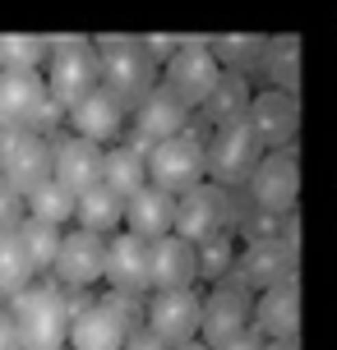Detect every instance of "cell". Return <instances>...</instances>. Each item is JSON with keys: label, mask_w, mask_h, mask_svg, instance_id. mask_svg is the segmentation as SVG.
Masks as SVG:
<instances>
[{"label": "cell", "mask_w": 337, "mask_h": 350, "mask_svg": "<svg viewBox=\"0 0 337 350\" xmlns=\"http://www.w3.org/2000/svg\"><path fill=\"white\" fill-rule=\"evenodd\" d=\"M10 314H14L18 346L23 350H65L70 346L74 309L65 299V286H55V281L23 286L18 295H10Z\"/></svg>", "instance_id": "cell-1"}, {"label": "cell", "mask_w": 337, "mask_h": 350, "mask_svg": "<svg viewBox=\"0 0 337 350\" xmlns=\"http://www.w3.org/2000/svg\"><path fill=\"white\" fill-rule=\"evenodd\" d=\"M139 323H143V299L107 291V299H88L74 309L70 350H125V341Z\"/></svg>", "instance_id": "cell-2"}, {"label": "cell", "mask_w": 337, "mask_h": 350, "mask_svg": "<svg viewBox=\"0 0 337 350\" xmlns=\"http://www.w3.org/2000/svg\"><path fill=\"white\" fill-rule=\"evenodd\" d=\"M42 79H47L51 102L65 106V116H70L88 92L102 88V60H97V51H92L88 42H60V46H51V55H47Z\"/></svg>", "instance_id": "cell-3"}, {"label": "cell", "mask_w": 337, "mask_h": 350, "mask_svg": "<svg viewBox=\"0 0 337 350\" xmlns=\"http://www.w3.org/2000/svg\"><path fill=\"white\" fill-rule=\"evenodd\" d=\"M264 161V139L249 116H236V120H222L217 134L208 139V175L213 185H245L254 166Z\"/></svg>", "instance_id": "cell-4"}, {"label": "cell", "mask_w": 337, "mask_h": 350, "mask_svg": "<svg viewBox=\"0 0 337 350\" xmlns=\"http://www.w3.org/2000/svg\"><path fill=\"white\" fill-rule=\"evenodd\" d=\"M65 116V106L51 102L42 74H0V129H51Z\"/></svg>", "instance_id": "cell-5"}, {"label": "cell", "mask_w": 337, "mask_h": 350, "mask_svg": "<svg viewBox=\"0 0 337 350\" xmlns=\"http://www.w3.org/2000/svg\"><path fill=\"white\" fill-rule=\"evenodd\" d=\"M148 175H153L158 189L176 193V198L190 193L195 185H203V175H208V143L185 129L176 139L148 148Z\"/></svg>", "instance_id": "cell-6"}, {"label": "cell", "mask_w": 337, "mask_h": 350, "mask_svg": "<svg viewBox=\"0 0 337 350\" xmlns=\"http://www.w3.org/2000/svg\"><path fill=\"white\" fill-rule=\"evenodd\" d=\"M254 327V295L240 277L217 281L213 291L203 295V327H199V341H208L213 350H222L227 341H236L240 332Z\"/></svg>", "instance_id": "cell-7"}, {"label": "cell", "mask_w": 337, "mask_h": 350, "mask_svg": "<svg viewBox=\"0 0 337 350\" xmlns=\"http://www.w3.org/2000/svg\"><path fill=\"white\" fill-rule=\"evenodd\" d=\"M97 60H102V88H111L125 106H139L158 88L153 55L139 42H102L97 46Z\"/></svg>", "instance_id": "cell-8"}, {"label": "cell", "mask_w": 337, "mask_h": 350, "mask_svg": "<svg viewBox=\"0 0 337 350\" xmlns=\"http://www.w3.org/2000/svg\"><path fill=\"white\" fill-rule=\"evenodd\" d=\"M0 180H10L23 198L51 180V139L42 129H0Z\"/></svg>", "instance_id": "cell-9"}, {"label": "cell", "mask_w": 337, "mask_h": 350, "mask_svg": "<svg viewBox=\"0 0 337 350\" xmlns=\"http://www.w3.org/2000/svg\"><path fill=\"white\" fill-rule=\"evenodd\" d=\"M51 281L65 286V291H92V286H102L107 281V235L84 230V226L65 230L55 267H51Z\"/></svg>", "instance_id": "cell-10"}, {"label": "cell", "mask_w": 337, "mask_h": 350, "mask_svg": "<svg viewBox=\"0 0 337 350\" xmlns=\"http://www.w3.org/2000/svg\"><path fill=\"white\" fill-rule=\"evenodd\" d=\"M231 221V193L227 185H213V180H203L195 185L190 193H180L176 198V235H185L190 245H208L217 240Z\"/></svg>", "instance_id": "cell-11"}, {"label": "cell", "mask_w": 337, "mask_h": 350, "mask_svg": "<svg viewBox=\"0 0 337 350\" xmlns=\"http://www.w3.org/2000/svg\"><path fill=\"white\" fill-rule=\"evenodd\" d=\"M143 323L176 350L185 341H199V327H203V295L195 291H153L148 304H143Z\"/></svg>", "instance_id": "cell-12"}, {"label": "cell", "mask_w": 337, "mask_h": 350, "mask_svg": "<svg viewBox=\"0 0 337 350\" xmlns=\"http://www.w3.org/2000/svg\"><path fill=\"white\" fill-rule=\"evenodd\" d=\"M107 286L116 295L134 299L153 291V240H143L134 230H116L107 240Z\"/></svg>", "instance_id": "cell-13"}, {"label": "cell", "mask_w": 337, "mask_h": 350, "mask_svg": "<svg viewBox=\"0 0 337 350\" xmlns=\"http://www.w3.org/2000/svg\"><path fill=\"white\" fill-rule=\"evenodd\" d=\"M190 111H195V106H185L166 83H158L139 106H134V116H129L134 148H143V152H148V148H158V143L185 134V129H190Z\"/></svg>", "instance_id": "cell-14"}, {"label": "cell", "mask_w": 337, "mask_h": 350, "mask_svg": "<svg viewBox=\"0 0 337 350\" xmlns=\"http://www.w3.org/2000/svg\"><path fill=\"white\" fill-rule=\"evenodd\" d=\"M254 208L268 217H286L296 203V148H268L264 161L254 166V175L245 180Z\"/></svg>", "instance_id": "cell-15"}, {"label": "cell", "mask_w": 337, "mask_h": 350, "mask_svg": "<svg viewBox=\"0 0 337 350\" xmlns=\"http://www.w3.org/2000/svg\"><path fill=\"white\" fill-rule=\"evenodd\" d=\"M162 83L171 88L185 106H203L217 88H222V65H217V55L208 51V46H180V51L166 60Z\"/></svg>", "instance_id": "cell-16"}, {"label": "cell", "mask_w": 337, "mask_h": 350, "mask_svg": "<svg viewBox=\"0 0 337 350\" xmlns=\"http://www.w3.org/2000/svg\"><path fill=\"white\" fill-rule=\"evenodd\" d=\"M107 171V152L97 143L79 139V134H60L51 139V180H60L70 193H88L102 185Z\"/></svg>", "instance_id": "cell-17"}, {"label": "cell", "mask_w": 337, "mask_h": 350, "mask_svg": "<svg viewBox=\"0 0 337 350\" xmlns=\"http://www.w3.org/2000/svg\"><path fill=\"white\" fill-rule=\"evenodd\" d=\"M65 120H70V134L102 148V143H121V134L129 129V106L111 88H97V92H88L84 102L74 106Z\"/></svg>", "instance_id": "cell-18"}, {"label": "cell", "mask_w": 337, "mask_h": 350, "mask_svg": "<svg viewBox=\"0 0 337 350\" xmlns=\"http://www.w3.org/2000/svg\"><path fill=\"white\" fill-rule=\"evenodd\" d=\"M296 327H301V291L296 277H286L254 299V332L264 341H296Z\"/></svg>", "instance_id": "cell-19"}, {"label": "cell", "mask_w": 337, "mask_h": 350, "mask_svg": "<svg viewBox=\"0 0 337 350\" xmlns=\"http://www.w3.org/2000/svg\"><path fill=\"white\" fill-rule=\"evenodd\" d=\"M199 281V245L185 235H162L153 240V291H195Z\"/></svg>", "instance_id": "cell-20"}, {"label": "cell", "mask_w": 337, "mask_h": 350, "mask_svg": "<svg viewBox=\"0 0 337 350\" xmlns=\"http://www.w3.org/2000/svg\"><path fill=\"white\" fill-rule=\"evenodd\" d=\"M125 230H134L143 240L171 235V230H176V193L158 189V185H148L143 193H134V198L125 203Z\"/></svg>", "instance_id": "cell-21"}, {"label": "cell", "mask_w": 337, "mask_h": 350, "mask_svg": "<svg viewBox=\"0 0 337 350\" xmlns=\"http://www.w3.org/2000/svg\"><path fill=\"white\" fill-rule=\"evenodd\" d=\"M245 116L254 120L264 148H291V139H296V102L286 92H277V88L273 92H259Z\"/></svg>", "instance_id": "cell-22"}, {"label": "cell", "mask_w": 337, "mask_h": 350, "mask_svg": "<svg viewBox=\"0 0 337 350\" xmlns=\"http://www.w3.org/2000/svg\"><path fill=\"white\" fill-rule=\"evenodd\" d=\"M102 185H107L116 198H134V193H143L148 185H153V175H148V152L143 148H134V143H116L107 152V171H102Z\"/></svg>", "instance_id": "cell-23"}, {"label": "cell", "mask_w": 337, "mask_h": 350, "mask_svg": "<svg viewBox=\"0 0 337 350\" xmlns=\"http://www.w3.org/2000/svg\"><path fill=\"white\" fill-rule=\"evenodd\" d=\"M74 221L84 230H97V235H116V230H125V198H116V193L107 189V185H97V189L79 193V212H74Z\"/></svg>", "instance_id": "cell-24"}, {"label": "cell", "mask_w": 337, "mask_h": 350, "mask_svg": "<svg viewBox=\"0 0 337 350\" xmlns=\"http://www.w3.org/2000/svg\"><path fill=\"white\" fill-rule=\"evenodd\" d=\"M74 212H79V193H70L60 180H42L37 189H28V217H37V221H51L65 230Z\"/></svg>", "instance_id": "cell-25"}, {"label": "cell", "mask_w": 337, "mask_h": 350, "mask_svg": "<svg viewBox=\"0 0 337 350\" xmlns=\"http://www.w3.org/2000/svg\"><path fill=\"white\" fill-rule=\"evenodd\" d=\"M37 281V267L28 258V249L18 240V230L10 235H0V295H18L23 286H33Z\"/></svg>", "instance_id": "cell-26"}, {"label": "cell", "mask_w": 337, "mask_h": 350, "mask_svg": "<svg viewBox=\"0 0 337 350\" xmlns=\"http://www.w3.org/2000/svg\"><path fill=\"white\" fill-rule=\"evenodd\" d=\"M18 240H23V249H28V258H33L37 277H42V272L51 277V267H55V254H60V240H65V230L51 226V221H37V217H23V226H18Z\"/></svg>", "instance_id": "cell-27"}, {"label": "cell", "mask_w": 337, "mask_h": 350, "mask_svg": "<svg viewBox=\"0 0 337 350\" xmlns=\"http://www.w3.org/2000/svg\"><path fill=\"white\" fill-rule=\"evenodd\" d=\"M47 46L37 37H0V74L14 70V74H42L47 70Z\"/></svg>", "instance_id": "cell-28"}, {"label": "cell", "mask_w": 337, "mask_h": 350, "mask_svg": "<svg viewBox=\"0 0 337 350\" xmlns=\"http://www.w3.org/2000/svg\"><path fill=\"white\" fill-rule=\"evenodd\" d=\"M240 267V249H236V240H231L227 230L217 235V240H208V245H199V277L203 281H227L231 272Z\"/></svg>", "instance_id": "cell-29"}, {"label": "cell", "mask_w": 337, "mask_h": 350, "mask_svg": "<svg viewBox=\"0 0 337 350\" xmlns=\"http://www.w3.org/2000/svg\"><path fill=\"white\" fill-rule=\"evenodd\" d=\"M23 217H28V198H23L10 180H0V235L18 230V226H23Z\"/></svg>", "instance_id": "cell-30"}, {"label": "cell", "mask_w": 337, "mask_h": 350, "mask_svg": "<svg viewBox=\"0 0 337 350\" xmlns=\"http://www.w3.org/2000/svg\"><path fill=\"white\" fill-rule=\"evenodd\" d=\"M125 350H171V346H166V341H162L148 323H139V327L129 332V341H125Z\"/></svg>", "instance_id": "cell-31"}, {"label": "cell", "mask_w": 337, "mask_h": 350, "mask_svg": "<svg viewBox=\"0 0 337 350\" xmlns=\"http://www.w3.org/2000/svg\"><path fill=\"white\" fill-rule=\"evenodd\" d=\"M0 350H23V346H18V327H14L10 304H0Z\"/></svg>", "instance_id": "cell-32"}, {"label": "cell", "mask_w": 337, "mask_h": 350, "mask_svg": "<svg viewBox=\"0 0 337 350\" xmlns=\"http://www.w3.org/2000/svg\"><path fill=\"white\" fill-rule=\"evenodd\" d=\"M264 346H268V341H264L259 332H254V327H249V332H240L236 341H227L222 350H264Z\"/></svg>", "instance_id": "cell-33"}, {"label": "cell", "mask_w": 337, "mask_h": 350, "mask_svg": "<svg viewBox=\"0 0 337 350\" xmlns=\"http://www.w3.org/2000/svg\"><path fill=\"white\" fill-rule=\"evenodd\" d=\"M264 350H301V346H296V341H268Z\"/></svg>", "instance_id": "cell-34"}, {"label": "cell", "mask_w": 337, "mask_h": 350, "mask_svg": "<svg viewBox=\"0 0 337 350\" xmlns=\"http://www.w3.org/2000/svg\"><path fill=\"white\" fill-rule=\"evenodd\" d=\"M176 350H213L208 341H185V346H176Z\"/></svg>", "instance_id": "cell-35"}, {"label": "cell", "mask_w": 337, "mask_h": 350, "mask_svg": "<svg viewBox=\"0 0 337 350\" xmlns=\"http://www.w3.org/2000/svg\"><path fill=\"white\" fill-rule=\"evenodd\" d=\"M65 350H70V346H65Z\"/></svg>", "instance_id": "cell-36"}]
</instances>
